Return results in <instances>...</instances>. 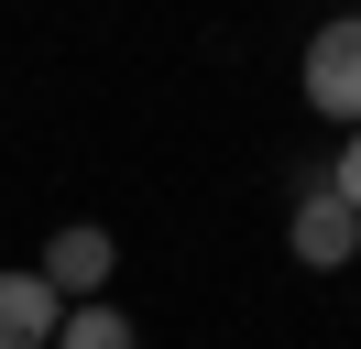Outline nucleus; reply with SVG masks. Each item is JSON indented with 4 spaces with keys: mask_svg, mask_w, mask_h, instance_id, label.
Returning a JSON list of instances; mask_svg holds the SVG:
<instances>
[{
    "mask_svg": "<svg viewBox=\"0 0 361 349\" xmlns=\"http://www.w3.org/2000/svg\"><path fill=\"white\" fill-rule=\"evenodd\" d=\"M295 87H307L317 120L361 131V22H329V33H307V65H295Z\"/></svg>",
    "mask_w": 361,
    "mask_h": 349,
    "instance_id": "f257e3e1",
    "label": "nucleus"
},
{
    "mask_svg": "<svg viewBox=\"0 0 361 349\" xmlns=\"http://www.w3.org/2000/svg\"><path fill=\"white\" fill-rule=\"evenodd\" d=\"M33 273L55 284V305H99V295H110V273H121V240L99 229V218H66V229L44 240V262H33Z\"/></svg>",
    "mask_w": 361,
    "mask_h": 349,
    "instance_id": "f03ea898",
    "label": "nucleus"
},
{
    "mask_svg": "<svg viewBox=\"0 0 361 349\" xmlns=\"http://www.w3.org/2000/svg\"><path fill=\"white\" fill-rule=\"evenodd\" d=\"M285 251L307 262V273H350V262H361V218L339 208L329 186H307V196L285 208Z\"/></svg>",
    "mask_w": 361,
    "mask_h": 349,
    "instance_id": "7ed1b4c3",
    "label": "nucleus"
},
{
    "mask_svg": "<svg viewBox=\"0 0 361 349\" xmlns=\"http://www.w3.org/2000/svg\"><path fill=\"white\" fill-rule=\"evenodd\" d=\"M55 327H66V305H55V284L33 273H0V349H55Z\"/></svg>",
    "mask_w": 361,
    "mask_h": 349,
    "instance_id": "20e7f679",
    "label": "nucleus"
},
{
    "mask_svg": "<svg viewBox=\"0 0 361 349\" xmlns=\"http://www.w3.org/2000/svg\"><path fill=\"white\" fill-rule=\"evenodd\" d=\"M55 349H142V327L121 317L110 295H99V305H66V327H55Z\"/></svg>",
    "mask_w": 361,
    "mask_h": 349,
    "instance_id": "39448f33",
    "label": "nucleus"
},
{
    "mask_svg": "<svg viewBox=\"0 0 361 349\" xmlns=\"http://www.w3.org/2000/svg\"><path fill=\"white\" fill-rule=\"evenodd\" d=\"M329 196L361 218V131H339V164H329Z\"/></svg>",
    "mask_w": 361,
    "mask_h": 349,
    "instance_id": "423d86ee",
    "label": "nucleus"
}]
</instances>
